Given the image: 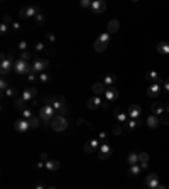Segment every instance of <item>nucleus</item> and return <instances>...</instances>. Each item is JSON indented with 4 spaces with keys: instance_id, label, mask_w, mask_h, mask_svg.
Returning a JSON list of instances; mask_svg holds the SVG:
<instances>
[{
    "instance_id": "a211bd4d",
    "label": "nucleus",
    "mask_w": 169,
    "mask_h": 189,
    "mask_svg": "<svg viewBox=\"0 0 169 189\" xmlns=\"http://www.w3.org/2000/svg\"><path fill=\"white\" fill-rule=\"evenodd\" d=\"M113 115H115V118H117L120 123H127V113H125V112L115 108V110H113Z\"/></svg>"
},
{
    "instance_id": "de8ad7c7",
    "label": "nucleus",
    "mask_w": 169,
    "mask_h": 189,
    "mask_svg": "<svg viewBox=\"0 0 169 189\" xmlns=\"http://www.w3.org/2000/svg\"><path fill=\"white\" fill-rule=\"evenodd\" d=\"M44 49H46L44 42H36V51H37V52H42Z\"/></svg>"
},
{
    "instance_id": "e433bc0d",
    "label": "nucleus",
    "mask_w": 169,
    "mask_h": 189,
    "mask_svg": "<svg viewBox=\"0 0 169 189\" xmlns=\"http://www.w3.org/2000/svg\"><path fill=\"white\" fill-rule=\"evenodd\" d=\"M29 123H31V130H36L37 127H39V122H37V116H32L29 120Z\"/></svg>"
},
{
    "instance_id": "20e7f679",
    "label": "nucleus",
    "mask_w": 169,
    "mask_h": 189,
    "mask_svg": "<svg viewBox=\"0 0 169 189\" xmlns=\"http://www.w3.org/2000/svg\"><path fill=\"white\" fill-rule=\"evenodd\" d=\"M51 128L54 132H64L68 128V120H66V116H63V115H56L54 118L51 120Z\"/></svg>"
},
{
    "instance_id": "aec40b11",
    "label": "nucleus",
    "mask_w": 169,
    "mask_h": 189,
    "mask_svg": "<svg viewBox=\"0 0 169 189\" xmlns=\"http://www.w3.org/2000/svg\"><path fill=\"white\" fill-rule=\"evenodd\" d=\"M159 91H161V88H159V83H151V86H149V90H147V93H149V96H157Z\"/></svg>"
},
{
    "instance_id": "f8f14e48",
    "label": "nucleus",
    "mask_w": 169,
    "mask_h": 189,
    "mask_svg": "<svg viewBox=\"0 0 169 189\" xmlns=\"http://www.w3.org/2000/svg\"><path fill=\"white\" fill-rule=\"evenodd\" d=\"M140 113H142L140 106H139V105H132V106H129V112H127V115H129L132 120H139Z\"/></svg>"
},
{
    "instance_id": "5fc2aeb1",
    "label": "nucleus",
    "mask_w": 169,
    "mask_h": 189,
    "mask_svg": "<svg viewBox=\"0 0 169 189\" xmlns=\"http://www.w3.org/2000/svg\"><path fill=\"white\" fill-rule=\"evenodd\" d=\"M36 189H48V187H44V186H42V182H37V184H36Z\"/></svg>"
},
{
    "instance_id": "f3484780",
    "label": "nucleus",
    "mask_w": 169,
    "mask_h": 189,
    "mask_svg": "<svg viewBox=\"0 0 169 189\" xmlns=\"http://www.w3.org/2000/svg\"><path fill=\"white\" fill-rule=\"evenodd\" d=\"M59 167H61V164L56 159H49L48 162H46V169H48V171H58Z\"/></svg>"
},
{
    "instance_id": "b1692460",
    "label": "nucleus",
    "mask_w": 169,
    "mask_h": 189,
    "mask_svg": "<svg viewBox=\"0 0 169 189\" xmlns=\"http://www.w3.org/2000/svg\"><path fill=\"white\" fill-rule=\"evenodd\" d=\"M152 113H154L156 116L162 115V113H164V105H162V103H154V105H152Z\"/></svg>"
},
{
    "instance_id": "72a5a7b5",
    "label": "nucleus",
    "mask_w": 169,
    "mask_h": 189,
    "mask_svg": "<svg viewBox=\"0 0 169 189\" xmlns=\"http://www.w3.org/2000/svg\"><path fill=\"white\" fill-rule=\"evenodd\" d=\"M4 96H10V98H15V96H17V90H15V88H7V90L4 91Z\"/></svg>"
},
{
    "instance_id": "7c9ffc66",
    "label": "nucleus",
    "mask_w": 169,
    "mask_h": 189,
    "mask_svg": "<svg viewBox=\"0 0 169 189\" xmlns=\"http://www.w3.org/2000/svg\"><path fill=\"white\" fill-rule=\"evenodd\" d=\"M98 41L108 46V42H110V34H108V32H102V34L98 36Z\"/></svg>"
},
{
    "instance_id": "a18cd8bd",
    "label": "nucleus",
    "mask_w": 169,
    "mask_h": 189,
    "mask_svg": "<svg viewBox=\"0 0 169 189\" xmlns=\"http://www.w3.org/2000/svg\"><path fill=\"white\" fill-rule=\"evenodd\" d=\"M32 167H34V169H42V167H46V162H42V160H37V162L32 164Z\"/></svg>"
},
{
    "instance_id": "a878e982",
    "label": "nucleus",
    "mask_w": 169,
    "mask_h": 189,
    "mask_svg": "<svg viewBox=\"0 0 169 189\" xmlns=\"http://www.w3.org/2000/svg\"><path fill=\"white\" fill-rule=\"evenodd\" d=\"M14 106H15V108L19 110V112H22L24 108H27V106H26V102H24V100L20 98V96H19V98H15V100H14Z\"/></svg>"
},
{
    "instance_id": "4468645a",
    "label": "nucleus",
    "mask_w": 169,
    "mask_h": 189,
    "mask_svg": "<svg viewBox=\"0 0 169 189\" xmlns=\"http://www.w3.org/2000/svg\"><path fill=\"white\" fill-rule=\"evenodd\" d=\"M92 91H93V94H96V96H102V94H105L107 88H105V84H103L102 81H98V83H95L92 86Z\"/></svg>"
},
{
    "instance_id": "2eb2a0df",
    "label": "nucleus",
    "mask_w": 169,
    "mask_h": 189,
    "mask_svg": "<svg viewBox=\"0 0 169 189\" xmlns=\"http://www.w3.org/2000/svg\"><path fill=\"white\" fill-rule=\"evenodd\" d=\"M117 98H118V90L117 88H108V90L105 91V100H107V102H115Z\"/></svg>"
},
{
    "instance_id": "bf43d9fd",
    "label": "nucleus",
    "mask_w": 169,
    "mask_h": 189,
    "mask_svg": "<svg viewBox=\"0 0 169 189\" xmlns=\"http://www.w3.org/2000/svg\"><path fill=\"white\" fill-rule=\"evenodd\" d=\"M167 113H169V106H167Z\"/></svg>"
},
{
    "instance_id": "c85d7f7f",
    "label": "nucleus",
    "mask_w": 169,
    "mask_h": 189,
    "mask_svg": "<svg viewBox=\"0 0 169 189\" xmlns=\"http://www.w3.org/2000/svg\"><path fill=\"white\" fill-rule=\"evenodd\" d=\"M20 115H22L24 120H31V118L34 116V113H32V110H31V108H24L22 112H20Z\"/></svg>"
},
{
    "instance_id": "0eeeda50",
    "label": "nucleus",
    "mask_w": 169,
    "mask_h": 189,
    "mask_svg": "<svg viewBox=\"0 0 169 189\" xmlns=\"http://www.w3.org/2000/svg\"><path fill=\"white\" fill-rule=\"evenodd\" d=\"M39 14V9L34 7V5H27V7H22L19 10V17L20 19H34Z\"/></svg>"
},
{
    "instance_id": "4c0bfd02",
    "label": "nucleus",
    "mask_w": 169,
    "mask_h": 189,
    "mask_svg": "<svg viewBox=\"0 0 169 189\" xmlns=\"http://www.w3.org/2000/svg\"><path fill=\"white\" fill-rule=\"evenodd\" d=\"M14 22H15V20L10 17V15H5V17H4V22H2V24H5V26L12 27V24H14Z\"/></svg>"
},
{
    "instance_id": "423d86ee",
    "label": "nucleus",
    "mask_w": 169,
    "mask_h": 189,
    "mask_svg": "<svg viewBox=\"0 0 169 189\" xmlns=\"http://www.w3.org/2000/svg\"><path fill=\"white\" fill-rule=\"evenodd\" d=\"M49 68V61L48 59H42V58H37L36 61L32 62V71L31 73H36V74H41L44 73L46 69Z\"/></svg>"
},
{
    "instance_id": "ea45409f",
    "label": "nucleus",
    "mask_w": 169,
    "mask_h": 189,
    "mask_svg": "<svg viewBox=\"0 0 169 189\" xmlns=\"http://www.w3.org/2000/svg\"><path fill=\"white\" fill-rule=\"evenodd\" d=\"M0 88H2V91H5L7 88H10V86H9V81L5 80V78H2V80H0Z\"/></svg>"
},
{
    "instance_id": "f257e3e1",
    "label": "nucleus",
    "mask_w": 169,
    "mask_h": 189,
    "mask_svg": "<svg viewBox=\"0 0 169 189\" xmlns=\"http://www.w3.org/2000/svg\"><path fill=\"white\" fill-rule=\"evenodd\" d=\"M51 106L54 108L56 115H63V116H64V115L68 113V108H66V98H64L63 94H54V96H52Z\"/></svg>"
},
{
    "instance_id": "dca6fc26",
    "label": "nucleus",
    "mask_w": 169,
    "mask_h": 189,
    "mask_svg": "<svg viewBox=\"0 0 169 189\" xmlns=\"http://www.w3.org/2000/svg\"><path fill=\"white\" fill-rule=\"evenodd\" d=\"M118 27H120V22L117 20V19H112L110 22H108V26H107V32L108 34H113L118 30Z\"/></svg>"
},
{
    "instance_id": "cd10ccee",
    "label": "nucleus",
    "mask_w": 169,
    "mask_h": 189,
    "mask_svg": "<svg viewBox=\"0 0 169 189\" xmlns=\"http://www.w3.org/2000/svg\"><path fill=\"white\" fill-rule=\"evenodd\" d=\"M157 51L161 54H169V42H161L157 46Z\"/></svg>"
},
{
    "instance_id": "bb28decb",
    "label": "nucleus",
    "mask_w": 169,
    "mask_h": 189,
    "mask_svg": "<svg viewBox=\"0 0 169 189\" xmlns=\"http://www.w3.org/2000/svg\"><path fill=\"white\" fill-rule=\"evenodd\" d=\"M140 169H142V167H140V166H137V164H135V166H130V169H129V172H127V174L132 176V177H135V176H139Z\"/></svg>"
},
{
    "instance_id": "8fccbe9b",
    "label": "nucleus",
    "mask_w": 169,
    "mask_h": 189,
    "mask_svg": "<svg viewBox=\"0 0 169 189\" xmlns=\"http://www.w3.org/2000/svg\"><path fill=\"white\" fill-rule=\"evenodd\" d=\"M20 27H22V26H20V22H14V24H12V29H14L15 32H19V30H20Z\"/></svg>"
},
{
    "instance_id": "37998d69",
    "label": "nucleus",
    "mask_w": 169,
    "mask_h": 189,
    "mask_svg": "<svg viewBox=\"0 0 169 189\" xmlns=\"http://www.w3.org/2000/svg\"><path fill=\"white\" fill-rule=\"evenodd\" d=\"M19 51L20 52L27 51V41H20V42H19Z\"/></svg>"
},
{
    "instance_id": "4be33fe9",
    "label": "nucleus",
    "mask_w": 169,
    "mask_h": 189,
    "mask_svg": "<svg viewBox=\"0 0 169 189\" xmlns=\"http://www.w3.org/2000/svg\"><path fill=\"white\" fill-rule=\"evenodd\" d=\"M146 78H147V80H149V81H152V83H161V76H159V74L157 73H156V71H149V73H147L146 74Z\"/></svg>"
},
{
    "instance_id": "6ab92c4d",
    "label": "nucleus",
    "mask_w": 169,
    "mask_h": 189,
    "mask_svg": "<svg viewBox=\"0 0 169 189\" xmlns=\"http://www.w3.org/2000/svg\"><path fill=\"white\" fill-rule=\"evenodd\" d=\"M115 81H117V76H115V74H112V73H108V74H105V76H103L102 83L105 84V86H112V84H115Z\"/></svg>"
},
{
    "instance_id": "f03ea898",
    "label": "nucleus",
    "mask_w": 169,
    "mask_h": 189,
    "mask_svg": "<svg viewBox=\"0 0 169 189\" xmlns=\"http://www.w3.org/2000/svg\"><path fill=\"white\" fill-rule=\"evenodd\" d=\"M14 64H15L14 58L4 52V54H2V59H0V73H2V76L12 73V71H14Z\"/></svg>"
},
{
    "instance_id": "393cba45",
    "label": "nucleus",
    "mask_w": 169,
    "mask_h": 189,
    "mask_svg": "<svg viewBox=\"0 0 169 189\" xmlns=\"http://www.w3.org/2000/svg\"><path fill=\"white\" fill-rule=\"evenodd\" d=\"M107 44H103V42H100L98 39L95 41V42H93V49H95L96 52H105V49H107Z\"/></svg>"
},
{
    "instance_id": "ddd939ff",
    "label": "nucleus",
    "mask_w": 169,
    "mask_h": 189,
    "mask_svg": "<svg viewBox=\"0 0 169 189\" xmlns=\"http://www.w3.org/2000/svg\"><path fill=\"white\" fill-rule=\"evenodd\" d=\"M146 184L149 189H156L159 186V179H157V174H149L146 179Z\"/></svg>"
},
{
    "instance_id": "864d4df0",
    "label": "nucleus",
    "mask_w": 169,
    "mask_h": 189,
    "mask_svg": "<svg viewBox=\"0 0 169 189\" xmlns=\"http://www.w3.org/2000/svg\"><path fill=\"white\" fill-rule=\"evenodd\" d=\"M162 123H164V125H169V113L162 116Z\"/></svg>"
},
{
    "instance_id": "603ef678",
    "label": "nucleus",
    "mask_w": 169,
    "mask_h": 189,
    "mask_svg": "<svg viewBox=\"0 0 169 189\" xmlns=\"http://www.w3.org/2000/svg\"><path fill=\"white\" fill-rule=\"evenodd\" d=\"M41 160H42V162H48V160H49V157H48V154H46V152L41 154Z\"/></svg>"
},
{
    "instance_id": "473e14b6",
    "label": "nucleus",
    "mask_w": 169,
    "mask_h": 189,
    "mask_svg": "<svg viewBox=\"0 0 169 189\" xmlns=\"http://www.w3.org/2000/svg\"><path fill=\"white\" fill-rule=\"evenodd\" d=\"M39 81H41V83H49V81H51V74H49L48 71L41 73L39 74Z\"/></svg>"
},
{
    "instance_id": "2f4dec72",
    "label": "nucleus",
    "mask_w": 169,
    "mask_h": 189,
    "mask_svg": "<svg viewBox=\"0 0 169 189\" xmlns=\"http://www.w3.org/2000/svg\"><path fill=\"white\" fill-rule=\"evenodd\" d=\"M140 125H142V122H140V120H129V122H127V127H129L130 130H135L137 127H140Z\"/></svg>"
},
{
    "instance_id": "9d476101",
    "label": "nucleus",
    "mask_w": 169,
    "mask_h": 189,
    "mask_svg": "<svg viewBox=\"0 0 169 189\" xmlns=\"http://www.w3.org/2000/svg\"><path fill=\"white\" fill-rule=\"evenodd\" d=\"M110 155H112V147L108 145V144H102L100 149H98V157L102 160H107Z\"/></svg>"
},
{
    "instance_id": "49530a36",
    "label": "nucleus",
    "mask_w": 169,
    "mask_h": 189,
    "mask_svg": "<svg viewBox=\"0 0 169 189\" xmlns=\"http://www.w3.org/2000/svg\"><path fill=\"white\" fill-rule=\"evenodd\" d=\"M20 59H22V61H29V59H31V52L29 51L20 52Z\"/></svg>"
},
{
    "instance_id": "5701e85b",
    "label": "nucleus",
    "mask_w": 169,
    "mask_h": 189,
    "mask_svg": "<svg viewBox=\"0 0 169 189\" xmlns=\"http://www.w3.org/2000/svg\"><path fill=\"white\" fill-rule=\"evenodd\" d=\"M147 127H151V128H156L159 125V116H156V115H151L149 118H147Z\"/></svg>"
},
{
    "instance_id": "13d9d810",
    "label": "nucleus",
    "mask_w": 169,
    "mask_h": 189,
    "mask_svg": "<svg viewBox=\"0 0 169 189\" xmlns=\"http://www.w3.org/2000/svg\"><path fill=\"white\" fill-rule=\"evenodd\" d=\"M48 189H58V187H52V186H51V187H48Z\"/></svg>"
},
{
    "instance_id": "6e6552de",
    "label": "nucleus",
    "mask_w": 169,
    "mask_h": 189,
    "mask_svg": "<svg viewBox=\"0 0 169 189\" xmlns=\"http://www.w3.org/2000/svg\"><path fill=\"white\" fill-rule=\"evenodd\" d=\"M100 145H102V142L98 140V138H90V140L84 142V152L86 154H93V152H98Z\"/></svg>"
},
{
    "instance_id": "c756f323",
    "label": "nucleus",
    "mask_w": 169,
    "mask_h": 189,
    "mask_svg": "<svg viewBox=\"0 0 169 189\" xmlns=\"http://www.w3.org/2000/svg\"><path fill=\"white\" fill-rule=\"evenodd\" d=\"M92 102H93V105H95V110H96V108H100V106H103V100H102V96H96V94H93V96H92Z\"/></svg>"
},
{
    "instance_id": "4d7b16f0",
    "label": "nucleus",
    "mask_w": 169,
    "mask_h": 189,
    "mask_svg": "<svg viewBox=\"0 0 169 189\" xmlns=\"http://www.w3.org/2000/svg\"><path fill=\"white\" fill-rule=\"evenodd\" d=\"M156 189H166V187H164V186H161V184H159V186H157V187H156Z\"/></svg>"
},
{
    "instance_id": "a19ab883",
    "label": "nucleus",
    "mask_w": 169,
    "mask_h": 189,
    "mask_svg": "<svg viewBox=\"0 0 169 189\" xmlns=\"http://www.w3.org/2000/svg\"><path fill=\"white\" fill-rule=\"evenodd\" d=\"M98 140L102 142V144H107V140H108V135L105 134V132H102V134H98Z\"/></svg>"
},
{
    "instance_id": "f704fd0d",
    "label": "nucleus",
    "mask_w": 169,
    "mask_h": 189,
    "mask_svg": "<svg viewBox=\"0 0 169 189\" xmlns=\"http://www.w3.org/2000/svg\"><path fill=\"white\" fill-rule=\"evenodd\" d=\"M139 162V154H129V164L130 166H135V164Z\"/></svg>"
},
{
    "instance_id": "412c9836",
    "label": "nucleus",
    "mask_w": 169,
    "mask_h": 189,
    "mask_svg": "<svg viewBox=\"0 0 169 189\" xmlns=\"http://www.w3.org/2000/svg\"><path fill=\"white\" fill-rule=\"evenodd\" d=\"M139 164H140V167H142V169H146L147 166H149V155H147L146 152L139 154Z\"/></svg>"
},
{
    "instance_id": "7ed1b4c3",
    "label": "nucleus",
    "mask_w": 169,
    "mask_h": 189,
    "mask_svg": "<svg viewBox=\"0 0 169 189\" xmlns=\"http://www.w3.org/2000/svg\"><path fill=\"white\" fill-rule=\"evenodd\" d=\"M32 71V64H29V61H22L19 58L14 64V73L19 74V76H27V74Z\"/></svg>"
},
{
    "instance_id": "c9c22d12",
    "label": "nucleus",
    "mask_w": 169,
    "mask_h": 189,
    "mask_svg": "<svg viewBox=\"0 0 169 189\" xmlns=\"http://www.w3.org/2000/svg\"><path fill=\"white\" fill-rule=\"evenodd\" d=\"M34 20H36L37 24H44V22H46V15H44L42 12L39 10V14H37L36 17H34Z\"/></svg>"
},
{
    "instance_id": "9b49d317",
    "label": "nucleus",
    "mask_w": 169,
    "mask_h": 189,
    "mask_svg": "<svg viewBox=\"0 0 169 189\" xmlns=\"http://www.w3.org/2000/svg\"><path fill=\"white\" fill-rule=\"evenodd\" d=\"M92 10L93 14H103L107 10V4L103 0H95V2H92Z\"/></svg>"
},
{
    "instance_id": "6e6d98bb",
    "label": "nucleus",
    "mask_w": 169,
    "mask_h": 189,
    "mask_svg": "<svg viewBox=\"0 0 169 189\" xmlns=\"http://www.w3.org/2000/svg\"><path fill=\"white\" fill-rule=\"evenodd\" d=\"M166 91H169V78L166 80Z\"/></svg>"
},
{
    "instance_id": "1a4fd4ad",
    "label": "nucleus",
    "mask_w": 169,
    "mask_h": 189,
    "mask_svg": "<svg viewBox=\"0 0 169 189\" xmlns=\"http://www.w3.org/2000/svg\"><path fill=\"white\" fill-rule=\"evenodd\" d=\"M14 128H15V132H19V134H26V132L31 130V123H29V120L20 118V120H17L14 123Z\"/></svg>"
},
{
    "instance_id": "3c124183",
    "label": "nucleus",
    "mask_w": 169,
    "mask_h": 189,
    "mask_svg": "<svg viewBox=\"0 0 169 189\" xmlns=\"http://www.w3.org/2000/svg\"><path fill=\"white\" fill-rule=\"evenodd\" d=\"M113 134H115V135H120V134H122V127H120V125L113 127Z\"/></svg>"
},
{
    "instance_id": "09e8293b",
    "label": "nucleus",
    "mask_w": 169,
    "mask_h": 189,
    "mask_svg": "<svg viewBox=\"0 0 169 189\" xmlns=\"http://www.w3.org/2000/svg\"><path fill=\"white\" fill-rule=\"evenodd\" d=\"M86 108H88V110H95V105H93L92 98H88V100H86Z\"/></svg>"
},
{
    "instance_id": "39448f33",
    "label": "nucleus",
    "mask_w": 169,
    "mask_h": 189,
    "mask_svg": "<svg viewBox=\"0 0 169 189\" xmlns=\"http://www.w3.org/2000/svg\"><path fill=\"white\" fill-rule=\"evenodd\" d=\"M56 116V112H54V108L52 106H49V105H42L39 108V118L42 122H46V123H51V120Z\"/></svg>"
},
{
    "instance_id": "79ce46f5",
    "label": "nucleus",
    "mask_w": 169,
    "mask_h": 189,
    "mask_svg": "<svg viewBox=\"0 0 169 189\" xmlns=\"http://www.w3.org/2000/svg\"><path fill=\"white\" fill-rule=\"evenodd\" d=\"M80 7H83V9H92V2H90V0H81V2H80Z\"/></svg>"
},
{
    "instance_id": "c03bdc74",
    "label": "nucleus",
    "mask_w": 169,
    "mask_h": 189,
    "mask_svg": "<svg viewBox=\"0 0 169 189\" xmlns=\"http://www.w3.org/2000/svg\"><path fill=\"white\" fill-rule=\"evenodd\" d=\"M9 30H10V27H9V26H5V24H0V34H2V36H5Z\"/></svg>"
},
{
    "instance_id": "58836bf2",
    "label": "nucleus",
    "mask_w": 169,
    "mask_h": 189,
    "mask_svg": "<svg viewBox=\"0 0 169 189\" xmlns=\"http://www.w3.org/2000/svg\"><path fill=\"white\" fill-rule=\"evenodd\" d=\"M44 39L46 41H48V42H56V36H54V34H52V32H48V34H46V36H44Z\"/></svg>"
}]
</instances>
